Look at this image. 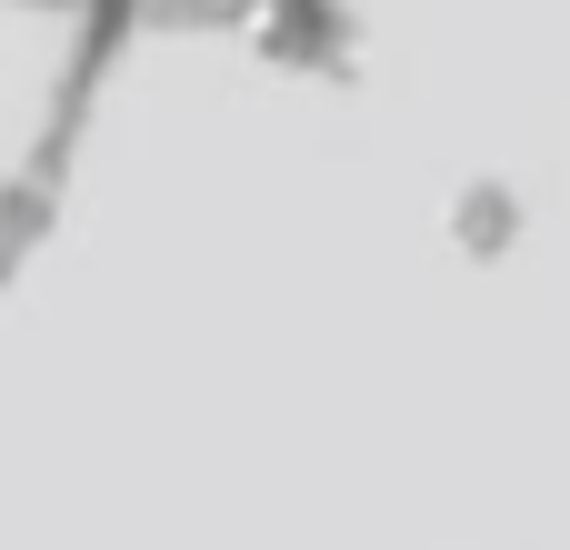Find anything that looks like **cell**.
Instances as JSON below:
<instances>
[{"label": "cell", "instance_id": "obj_1", "mask_svg": "<svg viewBox=\"0 0 570 550\" xmlns=\"http://www.w3.org/2000/svg\"><path fill=\"white\" fill-rule=\"evenodd\" d=\"M341 70L491 190L570 180V0H301Z\"/></svg>", "mask_w": 570, "mask_h": 550}]
</instances>
